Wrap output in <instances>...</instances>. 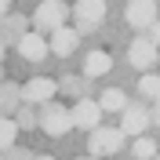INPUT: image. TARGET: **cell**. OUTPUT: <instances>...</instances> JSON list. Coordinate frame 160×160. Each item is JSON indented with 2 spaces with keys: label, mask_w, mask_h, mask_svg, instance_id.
<instances>
[{
  "label": "cell",
  "mask_w": 160,
  "mask_h": 160,
  "mask_svg": "<svg viewBox=\"0 0 160 160\" xmlns=\"http://www.w3.org/2000/svg\"><path fill=\"white\" fill-rule=\"evenodd\" d=\"M40 109V131L44 135H51V138H62V135H69L77 124H73V109H66L62 102H44V106H37Z\"/></svg>",
  "instance_id": "cell-1"
},
{
  "label": "cell",
  "mask_w": 160,
  "mask_h": 160,
  "mask_svg": "<svg viewBox=\"0 0 160 160\" xmlns=\"http://www.w3.org/2000/svg\"><path fill=\"white\" fill-rule=\"evenodd\" d=\"M124 149V131L120 128H95L88 131V153L91 157H113V153Z\"/></svg>",
  "instance_id": "cell-2"
},
{
  "label": "cell",
  "mask_w": 160,
  "mask_h": 160,
  "mask_svg": "<svg viewBox=\"0 0 160 160\" xmlns=\"http://www.w3.org/2000/svg\"><path fill=\"white\" fill-rule=\"evenodd\" d=\"M66 15H69V11H66V4H62V0H40L29 22L37 26L40 33H55L58 26H66Z\"/></svg>",
  "instance_id": "cell-3"
},
{
  "label": "cell",
  "mask_w": 160,
  "mask_h": 160,
  "mask_svg": "<svg viewBox=\"0 0 160 160\" xmlns=\"http://www.w3.org/2000/svg\"><path fill=\"white\" fill-rule=\"evenodd\" d=\"M73 18H77L80 37H84V33H95L102 22H106V0H77Z\"/></svg>",
  "instance_id": "cell-4"
},
{
  "label": "cell",
  "mask_w": 160,
  "mask_h": 160,
  "mask_svg": "<svg viewBox=\"0 0 160 160\" xmlns=\"http://www.w3.org/2000/svg\"><path fill=\"white\" fill-rule=\"evenodd\" d=\"M153 124V109L142 102H128L120 109V131L124 135H146V128Z\"/></svg>",
  "instance_id": "cell-5"
},
{
  "label": "cell",
  "mask_w": 160,
  "mask_h": 160,
  "mask_svg": "<svg viewBox=\"0 0 160 160\" xmlns=\"http://www.w3.org/2000/svg\"><path fill=\"white\" fill-rule=\"evenodd\" d=\"M128 62L135 66V69H153V62H160V44L153 37H138V40H131V48H128Z\"/></svg>",
  "instance_id": "cell-6"
},
{
  "label": "cell",
  "mask_w": 160,
  "mask_h": 160,
  "mask_svg": "<svg viewBox=\"0 0 160 160\" xmlns=\"http://www.w3.org/2000/svg\"><path fill=\"white\" fill-rule=\"evenodd\" d=\"M102 102H95L91 95H84V98H77V106H73V124H77L80 131H95L102 124Z\"/></svg>",
  "instance_id": "cell-7"
},
{
  "label": "cell",
  "mask_w": 160,
  "mask_h": 160,
  "mask_svg": "<svg viewBox=\"0 0 160 160\" xmlns=\"http://www.w3.org/2000/svg\"><path fill=\"white\" fill-rule=\"evenodd\" d=\"M124 18H128L131 29H153V22H157V0H128Z\"/></svg>",
  "instance_id": "cell-8"
},
{
  "label": "cell",
  "mask_w": 160,
  "mask_h": 160,
  "mask_svg": "<svg viewBox=\"0 0 160 160\" xmlns=\"http://www.w3.org/2000/svg\"><path fill=\"white\" fill-rule=\"evenodd\" d=\"M55 95H58V80H51V77H33V80L22 84V98L29 102V106H44Z\"/></svg>",
  "instance_id": "cell-9"
},
{
  "label": "cell",
  "mask_w": 160,
  "mask_h": 160,
  "mask_svg": "<svg viewBox=\"0 0 160 160\" xmlns=\"http://www.w3.org/2000/svg\"><path fill=\"white\" fill-rule=\"evenodd\" d=\"M29 26L33 22L26 18V15H4V18H0V44H4V48H18V40L29 33Z\"/></svg>",
  "instance_id": "cell-10"
},
{
  "label": "cell",
  "mask_w": 160,
  "mask_h": 160,
  "mask_svg": "<svg viewBox=\"0 0 160 160\" xmlns=\"http://www.w3.org/2000/svg\"><path fill=\"white\" fill-rule=\"evenodd\" d=\"M18 55H22L26 62H44V58L51 55V44L40 37V29H29L26 37L18 40Z\"/></svg>",
  "instance_id": "cell-11"
},
{
  "label": "cell",
  "mask_w": 160,
  "mask_h": 160,
  "mask_svg": "<svg viewBox=\"0 0 160 160\" xmlns=\"http://www.w3.org/2000/svg\"><path fill=\"white\" fill-rule=\"evenodd\" d=\"M51 55H62V58H66V55H73V51H77V44H80V29H69V26H58V29L51 33Z\"/></svg>",
  "instance_id": "cell-12"
},
{
  "label": "cell",
  "mask_w": 160,
  "mask_h": 160,
  "mask_svg": "<svg viewBox=\"0 0 160 160\" xmlns=\"http://www.w3.org/2000/svg\"><path fill=\"white\" fill-rule=\"evenodd\" d=\"M113 69V58H109V51H88L84 55V77L88 80H95V77H106V73Z\"/></svg>",
  "instance_id": "cell-13"
},
{
  "label": "cell",
  "mask_w": 160,
  "mask_h": 160,
  "mask_svg": "<svg viewBox=\"0 0 160 160\" xmlns=\"http://www.w3.org/2000/svg\"><path fill=\"white\" fill-rule=\"evenodd\" d=\"M22 84H11V80H0V113H18V106H22Z\"/></svg>",
  "instance_id": "cell-14"
},
{
  "label": "cell",
  "mask_w": 160,
  "mask_h": 160,
  "mask_svg": "<svg viewBox=\"0 0 160 160\" xmlns=\"http://www.w3.org/2000/svg\"><path fill=\"white\" fill-rule=\"evenodd\" d=\"M15 124H18V131H33V128H40V109H37V106H29V102H22L18 113H15Z\"/></svg>",
  "instance_id": "cell-15"
},
{
  "label": "cell",
  "mask_w": 160,
  "mask_h": 160,
  "mask_svg": "<svg viewBox=\"0 0 160 160\" xmlns=\"http://www.w3.org/2000/svg\"><path fill=\"white\" fill-rule=\"evenodd\" d=\"M15 138H18V124H15V117L0 113V153H8L11 146H15Z\"/></svg>",
  "instance_id": "cell-16"
},
{
  "label": "cell",
  "mask_w": 160,
  "mask_h": 160,
  "mask_svg": "<svg viewBox=\"0 0 160 160\" xmlns=\"http://www.w3.org/2000/svg\"><path fill=\"white\" fill-rule=\"evenodd\" d=\"M58 91L69 95V98H84V95H88V77H84V73H80V77H62Z\"/></svg>",
  "instance_id": "cell-17"
},
{
  "label": "cell",
  "mask_w": 160,
  "mask_h": 160,
  "mask_svg": "<svg viewBox=\"0 0 160 160\" xmlns=\"http://www.w3.org/2000/svg\"><path fill=\"white\" fill-rule=\"evenodd\" d=\"M98 102H102V109H106V113H120L124 106H128V95H124L120 88H106Z\"/></svg>",
  "instance_id": "cell-18"
},
{
  "label": "cell",
  "mask_w": 160,
  "mask_h": 160,
  "mask_svg": "<svg viewBox=\"0 0 160 160\" xmlns=\"http://www.w3.org/2000/svg\"><path fill=\"white\" fill-rule=\"evenodd\" d=\"M138 95H142L146 102H157V98H160V77H157V73H149V69L142 73V80H138Z\"/></svg>",
  "instance_id": "cell-19"
},
{
  "label": "cell",
  "mask_w": 160,
  "mask_h": 160,
  "mask_svg": "<svg viewBox=\"0 0 160 160\" xmlns=\"http://www.w3.org/2000/svg\"><path fill=\"white\" fill-rule=\"evenodd\" d=\"M131 153H135V160H149V157H157V142H153L149 135H135Z\"/></svg>",
  "instance_id": "cell-20"
},
{
  "label": "cell",
  "mask_w": 160,
  "mask_h": 160,
  "mask_svg": "<svg viewBox=\"0 0 160 160\" xmlns=\"http://www.w3.org/2000/svg\"><path fill=\"white\" fill-rule=\"evenodd\" d=\"M4 157H8V160H33V153H29V149H22V146H11Z\"/></svg>",
  "instance_id": "cell-21"
},
{
  "label": "cell",
  "mask_w": 160,
  "mask_h": 160,
  "mask_svg": "<svg viewBox=\"0 0 160 160\" xmlns=\"http://www.w3.org/2000/svg\"><path fill=\"white\" fill-rule=\"evenodd\" d=\"M153 128H160V98L153 102Z\"/></svg>",
  "instance_id": "cell-22"
},
{
  "label": "cell",
  "mask_w": 160,
  "mask_h": 160,
  "mask_svg": "<svg viewBox=\"0 0 160 160\" xmlns=\"http://www.w3.org/2000/svg\"><path fill=\"white\" fill-rule=\"evenodd\" d=\"M149 37H153V40H157V44H160V18H157V22H153V33H149Z\"/></svg>",
  "instance_id": "cell-23"
},
{
  "label": "cell",
  "mask_w": 160,
  "mask_h": 160,
  "mask_svg": "<svg viewBox=\"0 0 160 160\" xmlns=\"http://www.w3.org/2000/svg\"><path fill=\"white\" fill-rule=\"evenodd\" d=\"M8 4H11V0H0V18L8 15Z\"/></svg>",
  "instance_id": "cell-24"
},
{
  "label": "cell",
  "mask_w": 160,
  "mask_h": 160,
  "mask_svg": "<svg viewBox=\"0 0 160 160\" xmlns=\"http://www.w3.org/2000/svg\"><path fill=\"white\" fill-rule=\"evenodd\" d=\"M33 160H55V157H48V153H40V157H33Z\"/></svg>",
  "instance_id": "cell-25"
},
{
  "label": "cell",
  "mask_w": 160,
  "mask_h": 160,
  "mask_svg": "<svg viewBox=\"0 0 160 160\" xmlns=\"http://www.w3.org/2000/svg\"><path fill=\"white\" fill-rule=\"evenodd\" d=\"M80 160H106V157H80Z\"/></svg>",
  "instance_id": "cell-26"
},
{
  "label": "cell",
  "mask_w": 160,
  "mask_h": 160,
  "mask_svg": "<svg viewBox=\"0 0 160 160\" xmlns=\"http://www.w3.org/2000/svg\"><path fill=\"white\" fill-rule=\"evenodd\" d=\"M0 62H4V44H0Z\"/></svg>",
  "instance_id": "cell-27"
},
{
  "label": "cell",
  "mask_w": 160,
  "mask_h": 160,
  "mask_svg": "<svg viewBox=\"0 0 160 160\" xmlns=\"http://www.w3.org/2000/svg\"><path fill=\"white\" fill-rule=\"evenodd\" d=\"M149 160H160V153H157V157H149Z\"/></svg>",
  "instance_id": "cell-28"
},
{
  "label": "cell",
  "mask_w": 160,
  "mask_h": 160,
  "mask_svg": "<svg viewBox=\"0 0 160 160\" xmlns=\"http://www.w3.org/2000/svg\"><path fill=\"white\" fill-rule=\"evenodd\" d=\"M0 160H8V157H4V153H0Z\"/></svg>",
  "instance_id": "cell-29"
}]
</instances>
